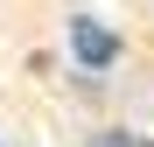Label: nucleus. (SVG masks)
<instances>
[{"label": "nucleus", "mask_w": 154, "mask_h": 147, "mask_svg": "<svg viewBox=\"0 0 154 147\" xmlns=\"http://www.w3.org/2000/svg\"><path fill=\"white\" fill-rule=\"evenodd\" d=\"M98 147H154V140H140V133H105Z\"/></svg>", "instance_id": "2"}, {"label": "nucleus", "mask_w": 154, "mask_h": 147, "mask_svg": "<svg viewBox=\"0 0 154 147\" xmlns=\"http://www.w3.org/2000/svg\"><path fill=\"white\" fill-rule=\"evenodd\" d=\"M70 56L84 63V70H112L119 56H126V42L105 28V21H91V14H77L70 21Z\"/></svg>", "instance_id": "1"}]
</instances>
